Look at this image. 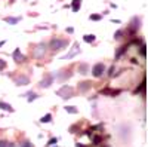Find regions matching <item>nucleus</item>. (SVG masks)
<instances>
[{
	"label": "nucleus",
	"mask_w": 148,
	"mask_h": 147,
	"mask_svg": "<svg viewBox=\"0 0 148 147\" xmlns=\"http://www.w3.org/2000/svg\"><path fill=\"white\" fill-rule=\"evenodd\" d=\"M8 147H15V146L12 144V143H8Z\"/></svg>",
	"instance_id": "473e14b6"
},
{
	"label": "nucleus",
	"mask_w": 148,
	"mask_h": 147,
	"mask_svg": "<svg viewBox=\"0 0 148 147\" xmlns=\"http://www.w3.org/2000/svg\"><path fill=\"white\" fill-rule=\"evenodd\" d=\"M95 39H96L95 34H84V36H83V40H84L86 43H93Z\"/></svg>",
	"instance_id": "4468645a"
},
{
	"label": "nucleus",
	"mask_w": 148,
	"mask_h": 147,
	"mask_svg": "<svg viewBox=\"0 0 148 147\" xmlns=\"http://www.w3.org/2000/svg\"><path fill=\"white\" fill-rule=\"evenodd\" d=\"M144 89H145V82H142V85H141V86L135 89V94H138V92H141V91H144Z\"/></svg>",
	"instance_id": "bb28decb"
},
{
	"label": "nucleus",
	"mask_w": 148,
	"mask_h": 147,
	"mask_svg": "<svg viewBox=\"0 0 148 147\" xmlns=\"http://www.w3.org/2000/svg\"><path fill=\"white\" fill-rule=\"evenodd\" d=\"M126 52V46H121V48H119V51L116 52V58H120L123 54Z\"/></svg>",
	"instance_id": "aec40b11"
},
{
	"label": "nucleus",
	"mask_w": 148,
	"mask_h": 147,
	"mask_svg": "<svg viewBox=\"0 0 148 147\" xmlns=\"http://www.w3.org/2000/svg\"><path fill=\"white\" fill-rule=\"evenodd\" d=\"M0 147H8V141L6 140H0Z\"/></svg>",
	"instance_id": "c756f323"
},
{
	"label": "nucleus",
	"mask_w": 148,
	"mask_h": 147,
	"mask_svg": "<svg viewBox=\"0 0 148 147\" xmlns=\"http://www.w3.org/2000/svg\"><path fill=\"white\" fill-rule=\"evenodd\" d=\"M65 112L67 113H71V115H76V113H79V110H77V107H74V106H67L65 107Z\"/></svg>",
	"instance_id": "dca6fc26"
},
{
	"label": "nucleus",
	"mask_w": 148,
	"mask_h": 147,
	"mask_svg": "<svg viewBox=\"0 0 148 147\" xmlns=\"http://www.w3.org/2000/svg\"><path fill=\"white\" fill-rule=\"evenodd\" d=\"M5 43H6V42H5V40H2V42H0V48H2V46H3V45H5Z\"/></svg>",
	"instance_id": "2f4dec72"
},
{
	"label": "nucleus",
	"mask_w": 148,
	"mask_h": 147,
	"mask_svg": "<svg viewBox=\"0 0 148 147\" xmlns=\"http://www.w3.org/2000/svg\"><path fill=\"white\" fill-rule=\"evenodd\" d=\"M18 147H34V146H33V143H31V141L25 140V141H22V143H21Z\"/></svg>",
	"instance_id": "5701e85b"
},
{
	"label": "nucleus",
	"mask_w": 148,
	"mask_h": 147,
	"mask_svg": "<svg viewBox=\"0 0 148 147\" xmlns=\"http://www.w3.org/2000/svg\"><path fill=\"white\" fill-rule=\"evenodd\" d=\"M82 5V0H73V12H77L80 9Z\"/></svg>",
	"instance_id": "f3484780"
},
{
	"label": "nucleus",
	"mask_w": 148,
	"mask_h": 147,
	"mask_svg": "<svg viewBox=\"0 0 148 147\" xmlns=\"http://www.w3.org/2000/svg\"><path fill=\"white\" fill-rule=\"evenodd\" d=\"M76 147H84V146H83L82 143H77V144H76Z\"/></svg>",
	"instance_id": "7c9ffc66"
},
{
	"label": "nucleus",
	"mask_w": 148,
	"mask_h": 147,
	"mask_svg": "<svg viewBox=\"0 0 148 147\" xmlns=\"http://www.w3.org/2000/svg\"><path fill=\"white\" fill-rule=\"evenodd\" d=\"M52 120V115L51 113H47V115H45L42 119H40V122H42V124H49V122H51Z\"/></svg>",
	"instance_id": "a211bd4d"
},
{
	"label": "nucleus",
	"mask_w": 148,
	"mask_h": 147,
	"mask_svg": "<svg viewBox=\"0 0 148 147\" xmlns=\"http://www.w3.org/2000/svg\"><path fill=\"white\" fill-rule=\"evenodd\" d=\"M5 68H6V61H3L0 58V70H5Z\"/></svg>",
	"instance_id": "cd10ccee"
},
{
	"label": "nucleus",
	"mask_w": 148,
	"mask_h": 147,
	"mask_svg": "<svg viewBox=\"0 0 148 147\" xmlns=\"http://www.w3.org/2000/svg\"><path fill=\"white\" fill-rule=\"evenodd\" d=\"M0 108L5 110V112H9V113H14L15 112L14 107H12L10 104H8V103H5V101H0Z\"/></svg>",
	"instance_id": "f8f14e48"
},
{
	"label": "nucleus",
	"mask_w": 148,
	"mask_h": 147,
	"mask_svg": "<svg viewBox=\"0 0 148 147\" xmlns=\"http://www.w3.org/2000/svg\"><path fill=\"white\" fill-rule=\"evenodd\" d=\"M145 49H147V48H145V46H144V45H142V46H141V55H142V57H144V58H145V57H147V51H145Z\"/></svg>",
	"instance_id": "c85d7f7f"
},
{
	"label": "nucleus",
	"mask_w": 148,
	"mask_h": 147,
	"mask_svg": "<svg viewBox=\"0 0 148 147\" xmlns=\"http://www.w3.org/2000/svg\"><path fill=\"white\" fill-rule=\"evenodd\" d=\"M101 137L99 135H95V137H92V146H98V144H99L101 143Z\"/></svg>",
	"instance_id": "412c9836"
},
{
	"label": "nucleus",
	"mask_w": 148,
	"mask_h": 147,
	"mask_svg": "<svg viewBox=\"0 0 148 147\" xmlns=\"http://www.w3.org/2000/svg\"><path fill=\"white\" fill-rule=\"evenodd\" d=\"M90 88H92V82H90V80H83V82H80V83H79V86H77L79 92H82V94L88 92Z\"/></svg>",
	"instance_id": "0eeeda50"
},
{
	"label": "nucleus",
	"mask_w": 148,
	"mask_h": 147,
	"mask_svg": "<svg viewBox=\"0 0 148 147\" xmlns=\"http://www.w3.org/2000/svg\"><path fill=\"white\" fill-rule=\"evenodd\" d=\"M12 57H14V61H15V63H25V55H22V52L19 51V48H16L15 49V52H14V55H12Z\"/></svg>",
	"instance_id": "6e6552de"
},
{
	"label": "nucleus",
	"mask_w": 148,
	"mask_h": 147,
	"mask_svg": "<svg viewBox=\"0 0 148 147\" xmlns=\"http://www.w3.org/2000/svg\"><path fill=\"white\" fill-rule=\"evenodd\" d=\"M102 147H108V146H102Z\"/></svg>",
	"instance_id": "f704fd0d"
},
{
	"label": "nucleus",
	"mask_w": 148,
	"mask_h": 147,
	"mask_svg": "<svg viewBox=\"0 0 148 147\" xmlns=\"http://www.w3.org/2000/svg\"><path fill=\"white\" fill-rule=\"evenodd\" d=\"M47 52V46L46 43H39V45H36L34 49H33V58L36 59H43L45 55Z\"/></svg>",
	"instance_id": "7ed1b4c3"
},
{
	"label": "nucleus",
	"mask_w": 148,
	"mask_h": 147,
	"mask_svg": "<svg viewBox=\"0 0 148 147\" xmlns=\"http://www.w3.org/2000/svg\"><path fill=\"white\" fill-rule=\"evenodd\" d=\"M104 73H105V64H104V63H96V64L92 67V76L96 77V79L102 77Z\"/></svg>",
	"instance_id": "20e7f679"
},
{
	"label": "nucleus",
	"mask_w": 148,
	"mask_h": 147,
	"mask_svg": "<svg viewBox=\"0 0 148 147\" xmlns=\"http://www.w3.org/2000/svg\"><path fill=\"white\" fill-rule=\"evenodd\" d=\"M130 26H132V27H130V31H132V33H135V31H136V30L139 28V19H138V18H133Z\"/></svg>",
	"instance_id": "ddd939ff"
},
{
	"label": "nucleus",
	"mask_w": 148,
	"mask_h": 147,
	"mask_svg": "<svg viewBox=\"0 0 148 147\" xmlns=\"http://www.w3.org/2000/svg\"><path fill=\"white\" fill-rule=\"evenodd\" d=\"M10 3H14V0H10Z\"/></svg>",
	"instance_id": "72a5a7b5"
},
{
	"label": "nucleus",
	"mask_w": 148,
	"mask_h": 147,
	"mask_svg": "<svg viewBox=\"0 0 148 147\" xmlns=\"http://www.w3.org/2000/svg\"><path fill=\"white\" fill-rule=\"evenodd\" d=\"M123 34H125V31H123V30H117V31L114 33V39H116V40H120Z\"/></svg>",
	"instance_id": "4be33fe9"
},
{
	"label": "nucleus",
	"mask_w": 148,
	"mask_h": 147,
	"mask_svg": "<svg viewBox=\"0 0 148 147\" xmlns=\"http://www.w3.org/2000/svg\"><path fill=\"white\" fill-rule=\"evenodd\" d=\"M79 75H88L89 73V64H86V63H82V64H79Z\"/></svg>",
	"instance_id": "9b49d317"
},
{
	"label": "nucleus",
	"mask_w": 148,
	"mask_h": 147,
	"mask_svg": "<svg viewBox=\"0 0 148 147\" xmlns=\"http://www.w3.org/2000/svg\"><path fill=\"white\" fill-rule=\"evenodd\" d=\"M53 80H55V75H53V73H46V75L43 76V79L40 80L39 86L40 88H49L53 83Z\"/></svg>",
	"instance_id": "39448f33"
},
{
	"label": "nucleus",
	"mask_w": 148,
	"mask_h": 147,
	"mask_svg": "<svg viewBox=\"0 0 148 147\" xmlns=\"http://www.w3.org/2000/svg\"><path fill=\"white\" fill-rule=\"evenodd\" d=\"M25 97H27V101H28V103H31V101L37 100V97H39V95H37L36 92H27V94H25Z\"/></svg>",
	"instance_id": "2eb2a0df"
},
{
	"label": "nucleus",
	"mask_w": 148,
	"mask_h": 147,
	"mask_svg": "<svg viewBox=\"0 0 148 147\" xmlns=\"http://www.w3.org/2000/svg\"><path fill=\"white\" fill-rule=\"evenodd\" d=\"M114 71H116V67H114V66H111L110 70H108V76H110V77H114Z\"/></svg>",
	"instance_id": "393cba45"
},
{
	"label": "nucleus",
	"mask_w": 148,
	"mask_h": 147,
	"mask_svg": "<svg viewBox=\"0 0 148 147\" xmlns=\"http://www.w3.org/2000/svg\"><path fill=\"white\" fill-rule=\"evenodd\" d=\"M89 18L92 21H99V19H102V14H99V15H90Z\"/></svg>",
	"instance_id": "b1692460"
},
{
	"label": "nucleus",
	"mask_w": 148,
	"mask_h": 147,
	"mask_svg": "<svg viewBox=\"0 0 148 147\" xmlns=\"http://www.w3.org/2000/svg\"><path fill=\"white\" fill-rule=\"evenodd\" d=\"M68 40L67 39H52L51 40V43H49V49H51L52 52H58V51H61V49H64L65 46H68Z\"/></svg>",
	"instance_id": "f257e3e1"
},
{
	"label": "nucleus",
	"mask_w": 148,
	"mask_h": 147,
	"mask_svg": "<svg viewBox=\"0 0 148 147\" xmlns=\"http://www.w3.org/2000/svg\"><path fill=\"white\" fill-rule=\"evenodd\" d=\"M56 95L61 97L62 100H68V98L74 97V89L70 86V85H62V86L56 91Z\"/></svg>",
	"instance_id": "f03ea898"
},
{
	"label": "nucleus",
	"mask_w": 148,
	"mask_h": 147,
	"mask_svg": "<svg viewBox=\"0 0 148 147\" xmlns=\"http://www.w3.org/2000/svg\"><path fill=\"white\" fill-rule=\"evenodd\" d=\"M15 85L16 86H27V85H30V77L25 75H19L18 77H15Z\"/></svg>",
	"instance_id": "423d86ee"
},
{
	"label": "nucleus",
	"mask_w": 148,
	"mask_h": 147,
	"mask_svg": "<svg viewBox=\"0 0 148 147\" xmlns=\"http://www.w3.org/2000/svg\"><path fill=\"white\" fill-rule=\"evenodd\" d=\"M19 19H21V18H10V17L5 18V21H6L8 24H12V26H14V24H16V22H19Z\"/></svg>",
	"instance_id": "6ab92c4d"
},
{
	"label": "nucleus",
	"mask_w": 148,
	"mask_h": 147,
	"mask_svg": "<svg viewBox=\"0 0 148 147\" xmlns=\"http://www.w3.org/2000/svg\"><path fill=\"white\" fill-rule=\"evenodd\" d=\"M101 94H102V95H108V97H116V95L120 94V89H110V88H105V89L101 91Z\"/></svg>",
	"instance_id": "9d476101"
},
{
	"label": "nucleus",
	"mask_w": 148,
	"mask_h": 147,
	"mask_svg": "<svg viewBox=\"0 0 148 147\" xmlns=\"http://www.w3.org/2000/svg\"><path fill=\"white\" fill-rule=\"evenodd\" d=\"M79 52H80V46H79V43H74V45H73V48H71V51L64 57V59H71L74 55L79 54Z\"/></svg>",
	"instance_id": "1a4fd4ad"
},
{
	"label": "nucleus",
	"mask_w": 148,
	"mask_h": 147,
	"mask_svg": "<svg viewBox=\"0 0 148 147\" xmlns=\"http://www.w3.org/2000/svg\"><path fill=\"white\" fill-rule=\"evenodd\" d=\"M56 143H58V138H51V140H49V143H47V147H51V146H56Z\"/></svg>",
	"instance_id": "a878e982"
},
{
	"label": "nucleus",
	"mask_w": 148,
	"mask_h": 147,
	"mask_svg": "<svg viewBox=\"0 0 148 147\" xmlns=\"http://www.w3.org/2000/svg\"><path fill=\"white\" fill-rule=\"evenodd\" d=\"M55 147H56V146H55Z\"/></svg>",
	"instance_id": "c9c22d12"
}]
</instances>
